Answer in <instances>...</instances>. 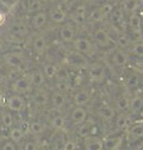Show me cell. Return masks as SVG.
<instances>
[{"label": "cell", "mask_w": 143, "mask_h": 150, "mask_svg": "<svg viewBox=\"0 0 143 150\" xmlns=\"http://www.w3.org/2000/svg\"><path fill=\"white\" fill-rule=\"evenodd\" d=\"M132 53L137 56H143V43H137L132 46Z\"/></svg>", "instance_id": "ee69618b"}, {"label": "cell", "mask_w": 143, "mask_h": 150, "mask_svg": "<svg viewBox=\"0 0 143 150\" xmlns=\"http://www.w3.org/2000/svg\"><path fill=\"white\" fill-rule=\"evenodd\" d=\"M48 13L41 10V11H38L35 14H33L31 18H30V26L35 30H39L41 28H44L45 24L48 23Z\"/></svg>", "instance_id": "ac0fdd59"}, {"label": "cell", "mask_w": 143, "mask_h": 150, "mask_svg": "<svg viewBox=\"0 0 143 150\" xmlns=\"http://www.w3.org/2000/svg\"><path fill=\"white\" fill-rule=\"evenodd\" d=\"M87 71L89 78L92 79L93 81L95 83H101L103 81L107 76V69L104 67V64L99 63V62H92L89 63L88 68H87Z\"/></svg>", "instance_id": "277c9868"}, {"label": "cell", "mask_w": 143, "mask_h": 150, "mask_svg": "<svg viewBox=\"0 0 143 150\" xmlns=\"http://www.w3.org/2000/svg\"><path fill=\"white\" fill-rule=\"evenodd\" d=\"M99 9H101V11H102L103 18H108V16L112 14L114 6L112 5V3H109V1H104V3L102 4V5L99 6Z\"/></svg>", "instance_id": "60d3db41"}, {"label": "cell", "mask_w": 143, "mask_h": 150, "mask_svg": "<svg viewBox=\"0 0 143 150\" xmlns=\"http://www.w3.org/2000/svg\"><path fill=\"white\" fill-rule=\"evenodd\" d=\"M29 123H30V121H28V120H21L20 123H19V125H18L19 128L21 129V131L24 134L29 133Z\"/></svg>", "instance_id": "c3c4849f"}, {"label": "cell", "mask_w": 143, "mask_h": 150, "mask_svg": "<svg viewBox=\"0 0 143 150\" xmlns=\"http://www.w3.org/2000/svg\"><path fill=\"white\" fill-rule=\"evenodd\" d=\"M65 124H66V121H65V118L63 115H54L53 118L50 119L49 121V125L53 128L54 130H63L65 128Z\"/></svg>", "instance_id": "d6a6232c"}, {"label": "cell", "mask_w": 143, "mask_h": 150, "mask_svg": "<svg viewBox=\"0 0 143 150\" xmlns=\"http://www.w3.org/2000/svg\"><path fill=\"white\" fill-rule=\"evenodd\" d=\"M55 90H58L60 93H68L72 89V80L69 79H63V80H55Z\"/></svg>", "instance_id": "8d00e7d4"}, {"label": "cell", "mask_w": 143, "mask_h": 150, "mask_svg": "<svg viewBox=\"0 0 143 150\" xmlns=\"http://www.w3.org/2000/svg\"><path fill=\"white\" fill-rule=\"evenodd\" d=\"M0 35H1V28H0Z\"/></svg>", "instance_id": "91938a15"}, {"label": "cell", "mask_w": 143, "mask_h": 150, "mask_svg": "<svg viewBox=\"0 0 143 150\" xmlns=\"http://www.w3.org/2000/svg\"><path fill=\"white\" fill-rule=\"evenodd\" d=\"M41 3H48V1H50V0H40Z\"/></svg>", "instance_id": "6f0895ef"}, {"label": "cell", "mask_w": 143, "mask_h": 150, "mask_svg": "<svg viewBox=\"0 0 143 150\" xmlns=\"http://www.w3.org/2000/svg\"><path fill=\"white\" fill-rule=\"evenodd\" d=\"M39 150H48L46 148H39Z\"/></svg>", "instance_id": "680465c9"}, {"label": "cell", "mask_w": 143, "mask_h": 150, "mask_svg": "<svg viewBox=\"0 0 143 150\" xmlns=\"http://www.w3.org/2000/svg\"><path fill=\"white\" fill-rule=\"evenodd\" d=\"M116 109L119 112H127L129 110V99L126 95H121L117 98L116 101Z\"/></svg>", "instance_id": "836d02e7"}, {"label": "cell", "mask_w": 143, "mask_h": 150, "mask_svg": "<svg viewBox=\"0 0 143 150\" xmlns=\"http://www.w3.org/2000/svg\"><path fill=\"white\" fill-rule=\"evenodd\" d=\"M64 142H65V140H60L58 135H55V137H53V138L49 140L48 145H50V149L51 150H61Z\"/></svg>", "instance_id": "ab89813d"}, {"label": "cell", "mask_w": 143, "mask_h": 150, "mask_svg": "<svg viewBox=\"0 0 143 150\" xmlns=\"http://www.w3.org/2000/svg\"><path fill=\"white\" fill-rule=\"evenodd\" d=\"M61 150H77V142H74V140H65L63 143V148Z\"/></svg>", "instance_id": "7bdbcfd3"}, {"label": "cell", "mask_w": 143, "mask_h": 150, "mask_svg": "<svg viewBox=\"0 0 143 150\" xmlns=\"http://www.w3.org/2000/svg\"><path fill=\"white\" fill-rule=\"evenodd\" d=\"M142 25H143V19H142Z\"/></svg>", "instance_id": "94428289"}, {"label": "cell", "mask_w": 143, "mask_h": 150, "mask_svg": "<svg viewBox=\"0 0 143 150\" xmlns=\"http://www.w3.org/2000/svg\"><path fill=\"white\" fill-rule=\"evenodd\" d=\"M64 62L68 67L74 68V69H87L89 65V60L87 56L78 53L75 50H72L65 54Z\"/></svg>", "instance_id": "7a4b0ae2"}, {"label": "cell", "mask_w": 143, "mask_h": 150, "mask_svg": "<svg viewBox=\"0 0 143 150\" xmlns=\"http://www.w3.org/2000/svg\"><path fill=\"white\" fill-rule=\"evenodd\" d=\"M20 76H21V73L19 71V70H16V69H10L9 70V73H8V79L10 81L16 80V79L20 78Z\"/></svg>", "instance_id": "f6af8a7d"}, {"label": "cell", "mask_w": 143, "mask_h": 150, "mask_svg": "<svg viewBox=\"0 0 143 150\" xmlns=\"http://www.w3.org/2000/svg\"><path fill=\"white\" fill-rule=\"evenodd\" d=\"M24 137H25V134L21 131V129L19 128V126H11L10 129H9V138H10L11 142H14L15 144L20 143L21 140L24 139Z\"/></svg>", "instance_id": "1f68e13d"}, {"label": "cell", "mask_w": 143, "mask_h": 150, "mask_svg": "<svg viewBox=\"0 0 143 150\" xmlns=\"http://www.w3.org/2000/svg\"><path fill=\"white\" fill-rule=\"evenodd\" d=\"M44 8V3L40 0H24V9L29 14H35L38 11H41Z\"/></svg>", "instance_id": "4316f807"}, {"label": "cell", "mask_w": 143, "mask_h": 150, "mask_svg": "<svg viewBox=\"0 0 143 150\" xmlns=\"http://www.w3.org/2000/svg\"><path fill=\"white\" fill-rule=\"evenodd\" d=\"M143 137V123H138L132 125L128 131V139L131 140H137Z\"/></svg>", "instance_id": "4dcf8cb0"}, {"label": "cell", "mask_w": 143, "mask_h": 150, "mask_svg": "<svg viewBox=\"0 0 143 150\" xmlns=\"http://www.w3.org/2000/svg\"><path fill=\"white\" fill-rule=\"evenodd\" d=\"M1 150H16V144L11 140H6L1 144Z\"/></svg>", "instance_id": "7dc6e473"}, {"label": "cell", "mask_w": 143, "mask_h": 150, "mask_svg": "<svg viewBox=\"0 0 143 150\" xmlns=\"http://www.w3.org/2000/svg\"><path fill=\"white\" fill-rule=\"evenodd\" d=\"M138 83H139V80H138V76L136 74H132L131 76L128 78V80H127V85L129 88H136V86H138Z\"/></svg>", "instance_id": "bcb514c9"}, {"label": "cell", "mask_w": 143, "mask_h": 150, "mask_svg": "<svg viewBox=\"0 0 143 150\" xmlns=\"http://www.w3.org/2000/svg\"><path fill=\"white\" fill-rule=\"evenodd\" d=\"M31 101L36 108H46L50 101V93L44 88L34 89V93L31 94Z\"/></svg>", "instance_id": "52a82bcc"}, {"label": "cell", "mask_w": 143, "mask_h": 150, "mask_svg": "<svg viewBox=\"0 0 143 150\" xmlns=\"http://www.w3.org/2000/svg\"><path fill=\"white\" fill-rule=\"evenodd\" d=\"M59 1H60L61 4H68V3L70 1V0H59Z\"/></svg>", "instance_id": "f5cc1de1"}, {"label": "cell", "mask_w": 143, "mask_h": 150, "mask_svg": "<svg viewBox=\"0 0 143 150\" xmlns=\"http://www.w3.org/2000/svg\"><path fill=\"white\" fill-rule=\"evenodd\" d=\"M109 23L113 28H116L119 31H126L127 30V21H126V15L122 8H116L113 9L112 14L108 16Z\"/></svg>", "instance_id": "5b68a950"}, {"label": "cell", "mask_w": 143, "mask_h": 150, "mask_svg": "<svg viewBox=\"0 0 143 150\" xmlns=\"http://www.w3.org/2000/svg\"><path fill=\"white\" fill-rule=\"evenodd\" d=\"M4 62L10 69H16L20 73L28 70V62L26 56L24 55L21 51H8L4 53Z\"/></svg>", "instance_id": "6da1fadb"}, {"label": "cell", "mask_w": 143, "mask_h": 150, "mask_svg": "<svg viewBox=\"0 0 143 150\" xmlns=\"http://www.w3.org/2000/svg\"><path fill=\"white\" fill-rule=\"evenodd\" d=\"M0 121H1V125L6 129H10L11 126H14V116L11 111L10 110L0 111Z\"/></svg>", "instance_id": "f546056e"}, {"label": "cell", "mask_w": 143, "mask_h": 150, "mask_svg": "<svg viewBox=\"0 0 143 150\" xmlns=\"http://www.w3.org/2000/svg\"><path fill=\"white\" fill-rule=\"evenodd\" d=\"M59 38L63 43H73L75 39V29L72 25H64L59 29Z\"/></svg>", "instance_id": "44dd1931"}, {"label": "cell", "mask_w": 143, "mask_h": 150, "mask_svg": "<svg viewBox=\"0 0 143 150\" xmlns=\"http://www.w3.org/2000/svg\"><path fill=\"white\" fill-rule=\"evenodd\" d=\"M28 25L24 21H14L9 25V34L14 38H24L28 35Z\"/></svg>", "instance_id": "2e32d148"}, {"label": "cell", "mask_w": 143, "mask_h": 150, "mask_svg": "<svg viewBox=\"0 0 143 150\" xmlns=\"http://www.w3.org/2000/svg\"><path fill=\"white\" fill-rule=\"evenodd\" d=\"M3 80H4V76H3V74H1V73H0V83H1Z\"/></svg>", "instance_id": "11a10c76"}, {"label": "cell", "mask_w": 143, "mask_h": 150, "mask_svg": "<svg viewBox=\"0 0 143 150\" xmlns=\"http://www.w3.org/2000/svg\"><path fill=\"white\" fill-rule=\"evenodd\" d=\"M122 9L124 13H136L138 9V1L137 0H122Z\"/></svg>", "instance_id": "74e56055"}, {"label": "cell", "mask_w": 143, "mask_h": 150, "mask_svg": "<svg viewBox=\"0 0 143 150\" xmlns=\"http://www.w3.org/2000/svg\"><path fill=\"white\" fill-rule=\"evenodd\" d=\"M5 104H6V108L11 112H21L26 108L25 99L21 95H19V94H11L10 96H8Z\"/></svg>", "instance_id": "8992f818"}, {"label": "cell", "mask_w": 143, "mask_h": 150, "mask_svg": "<svg viewBox=\"0 0 143 150\" xmlns=\"http://www.w3.org/2000/svg\"><path fill=\"white\" fill-rule=\"evenodd\" d=\"M5 23H6V14L3 10H0V28L5 25Z\"/></svg>", "instance_id": "f907efd6"}, {"label": "cell", "mask_w": 143, "mask_h": 150, "mask_svg": "<svg viewBox=\"0 0 143 150\" xmlns=\"http://www.w3.org/2000/svg\"><path fill=\"white\" fill-rule=\"evenodd\" d=\"M31 48L34 50V53L36 54H43L48 48V40H46V36L44 35H39L36 36L31 43Z\"/></svg>", "instance_id": "cb8c5ba5"}, {"label": "cell", "mask_w": 143, "mask_h": 150, "mask_svg": "<svg viewBox=\"0 0 143 150\" xmlns=\"http://www.w3.org/2000/svg\"><path fill=\"white\" fill-rule=\"evenodd\" d=\"M90 100V94L87 90H79L74 94L73 96V103L75 106H84L87 105Z\"/></svg>", "instance_id": "484cf974"}, {"label": "cell", "mask_w": 143, "mask_h": 150, "mask_svg": "<svg viewBox=\"0 0 143 150\" xmlns=\"http://www.w3.org/2000/svg\"><path fill=\"white\" fill-rule=\"evenodd\" d=\"M39 144L38 142H34V140H28V142L24 143L23 150H39Z\"/></svg>", "instance_id": "b9f144b4"}, {"label": "cell", "mask_w": 143, "mask_h": 150, "mask_svg": "<svg viewBox=\"0 0 143 150\" xmlns=\"http://www.w3.org/2000/svg\"><path fill=\"white\" fill-rule=\"evenodd\" d=\"M109 62L114 68H123L128 64V54L123 49H116L109 55Z\"/></svg>", "instance_id": "30bf717a"}, {"label": "cell", "mask_w": 143, "mask_h": 150, "mask_svg": "<svg viewBox=\"0 0 143 150\" xmlns=\"http://www.w3.org/2000/svg\"><path fill=\"white\" fill-rule=\"evenodd\" d=\"M84 148L85 150H104V143L101 138L97 135H90V137L84 139Z\"/></svg>", "instance_id": "ffe728a7"}, {"label": "cell", "mask_w": 143, "mask_h": 150, "mask_svg": "<svg viewBox=\"0 0 143 150\" xmlns=\"http://www.w3.org/2000/svg\"><path fill=\"white\" fill-rule=\"evenodd\" d=\"M87 19H89V20L93 21V23H99V21H102L104 18H103V15H102V11H101V9H99V6H98V8H93L92 10L88 13Z\"/></svg>", "instance_id": "f35d334b"}, {"label": "cell", "mask_w": 143, "mask_h": 150, "mask_svg": "<svg viewBox=\"0 0 143 150\" xmlns=\"http://www.w3.org/2000/svg\"><path fill=\"white\" fill-rule=\"evenodd\" d=\"M0 124H1V121H0Z\"/></svg>", "instance_id": "6125c7cd"}, {"label": "cell", "mask_w": 143, "mask_h": 150, "mask_svg": "<svg viewBox=\"0 0 143 150\" xmlns=\"http://www.w3.org/2000/svg\"><path fill=\"white\" fill-rule=\"evenodd\" d=\"M94 130L97 131V128H94L92 124H89V123H87V121H84V123H82L80 125L77 126V135H78L79 138L85 139V138L90 137V135H94L93 134Z\"/></svg>", "instance_id": "d4e9b609"}, {"label": "cell", "mask_w": 143, "mask_h": 150, "mask_svg": "<svg viewBox=\"0 0 143 150\" xmlns=\"http://www.w3.org/2000/svg\"><path fill=\"white\" fill-rule=\"evenodd\" d=\"M49 105L51 106V109H54V110H61L66 105V95H65V93H60L58 90H54L53 93H50Z\"/></svg>", "instance_id": "7c38bea8"}, {"label": "cell", "mask_w": 143, "mask_h": 150, "mask_svg": "<svg viewBox=\"0 0 143 150\" xmlns=\"http://www.w3.org/2000/svg\"><path fill=\"white\" fill-rule=\"evenodd\" d=\"M143 109V98L139 95H136L132 100H129V110L133 114H137Z\"/></svg>", "instance_id": "e575fe53"}, {"label": "cell", "mask_w": 143, "mask_h": 150, "mask_svg": "<svg viewBox=\"0 0 143 150\" xmlns=\"http://www.w3.org/2000/svg\"><path fill=\"white\" fill-rule=\"evenodd\" d=\"M11 90L14 91V94H19V95H23V94H26L30 91L31 85H30V81H29V78L28 76H24L21 75L20 78H18L16 80L11 81Z\"/></svg>", "instance_id": "9c48e42d"}, {"label": "cell", "mask_w": 143, "mask_h": 150, "mask_svg": "<svg viewBox=\"0 0 143 150\" xmlns=\"http://www.w3.org/2000/svg\"><path fill=\"white\" fill-rule=\"evenodd\" d=\"M29 81H30V85L31 88L34 89H40V88H44V84H45V75L43 74L41 69H35V70H31L29 73Z\"/></svg>", "instance_id": "5bb4252c"}, {"label": "cell", "mask_w": 143, "mask_h": 150, "mask_svg": "<svg viewBox=\"0 0 143 150\" xmlns=\"http://www.w3.org/2000/svg\"><path fill=\"white\" fill-rule=\"evenodd\" d=\"M127 24L129 25V28L132 29V34H137L139 35L141 34V25H142V19L141 16L138 15L137 13H133L129 15V18H128V21Z\"/></svg>", "instance_id": "603a6c76"}, {"label": "cell", "mask_w": 143, "mask_h": 150, "mask_svg": "<svg viewBox=\"0 0 143 150\" xmlns=\"http://www.w3.org/2000/svg\"><path fill=\"white\" fill-rule=\"evenodd\" d=\"M48 18L55 24H63L68 19V13L61 6H54L48 11Z\"/></svg>", "instance_id": "4fadbf2b"}, {"label": "cell", "mask_w": 143, "mask_h": 150, "mask_svg": "<svg viewBox=\"0 0 143 150\" xmlns=\"http://www.w3.org/2000/svg\"><path fill=\"white\" fill-rule=\"evenodd\" d=\"M116 129L118 130H124L127 128H129V125H131V116L129 115H127V114H119L117 115L116 118Z\"/></svg>", "instance_id": "f1b7e54d"}, {"label": "cell", "mask_w": 143, "mask_h": 150, "mask_svg": "<svg viewBox=\"0 0 143 150\" xmlns=\"http://www.w3.org/2000/svg\"><path fill=\"white\" fill-rule=\"evenodd\" d=\"M0 53H4V46L1 43H0Z\"/></svg>", "instance_id": "db71d44e"}, {"label": "cell", "mask_w": 143, "mask_h": 150, "mask_svg": "<svg viewBox=\"0 0 143 150\" xmlns=\"http://www.w3.org/2000/svg\"><path fill=\"white\" fill-rule=\"evenodd\" d=\"M93 41L94 44H97V46L99 48H111L113 44H116V41L112 38L111 33L108 30L103 29V28H98V29H95L94 33H93Z\"/></svg>", "instance_id": "3957f363"}, {"label": "cell", "mask_w": 143, "mask_h": 150, "mask_svg": "<svg viewBox=\"0 0 143 150\" xmlns=\"http://www.w3.org/2000/svg\"><path fill=\"white\" fill-rule=\"evenodd\" d=\"M107 1H109V0H107Z\"/></svg>", "instance_id": "be15d7a7"}, {"label": "cell", "mask_w": 143, "mask_h": 150, "mask_svg": "<svg viewBox=\"0 0 143 150\" xmlns=\"http://www.w3.org/2000/svg\"><path fill=\"white\" fill-rule=\"evenodd\" d=\"M88 111L84 109V106H74L69 112V120L74 126L80 125L84 121H87Z\"/></svg>", "instance_id": "8fae6325"}, {"label": "cell", "mask_w": 143, "mask_h": 150, "mask_svg": "<svg viewBox=\"0 0 143 150\" xmlns=\"http://www.w3.org/2000/svg\"><path fill=\"white\" fill-rule=\"evenodd\" d=\"M114 41H116V44H117L118 46H121V49L127 48V46L129 45V43H131V40H129V35H128L126 31H121V33H118L117 36H116V39H114Z\"/></svg>", "instance_id": "d590c367"}, {"label": "cell", "mask_w": 143, "mask_h": 150, "mask_svg": "<svg viewBox=\"0 0 143 150\" xmlns=\"http://www.w3.org/2000/svg\"><path fill=\"white\" fill-rule=\"evenodd\" d=\"M124 142V137L123 135H111L103 140L104 149L106 150H119Z\"/></svg>", "instance_id": "d6986e66"}, {"label": "cell", "mask_w": 143, "mask_h": 150, "mask_svg": "<svg viewBox=\"0 0 143 150\" xmlns=\"http://www.w3.org/2000/svg\"><path fill=\"white\" fill-rule=\"evenodd\" d=\"M87 15L88 13H87V9H85V5H78L70 13V20L75 25H83L85 20H87Z\"/></svg>", "instance_id": "e0dca14e"}, {"label": "cell", "mask_w": 143, "mask_h": 150, "mask_svg": "<svg viewBox=\"0 0 143 150\" xmlns=\"http://www.w3.org/2000/svg\"><path fill=\"white\" fill-rule=\"evenodd\" d=\"M97 114L104 121H112L116 118V109L109 105L108 103H102L97 109Z\"/></svg>", "instance_id": "9a60e30c"}, {"label": "cell", "mask_w": 143, "mask_h": 150, "mask_svg": "<svg viewBox=\"0 0 143 150\" xmlns=\"http://www.w3.org/2000/svg\"><path fill=\"white\" fill-rule=\"evenodd\" d=\"M4 100L6 101V99H5V93H4L3 88L0 86V105H3V104H4Z\"/></svg>", "instance_id": "816d5d0a"}, {"label": "cell", "mask_w": 143, "mask_h": 150, "mask_svg": "<svg viewBox=\"0 0 143 150\" xmlns=\"http://www.w3.org/2000/svg\"><path fill=\"white\" fill-rule=\"evenodd\" d=\"M15 0H0V4H1V6L6 8V9H10L13 6V4Z\"/></svg>", "instance_id": "681fc988"}, {"label": "cell", "mask_w": 143, "mask_h": 150, "mask_svg": "<svg viewBox=\"0 0 143 150\" xmlns=\"http://www.w3.org/2000/svg\"><path fill=\"white\" fill-rule=\"evenodd\" d=\"M139 115H141V116H142V118H143V109H142V110L139 111Z\"/></svg>", "instance_id": "9f6ffc18"}, {"label": "cell", "mask_w": 143, "mask_h": 150, "mask_svg": "<svg viewBox=\"0 0 143 150\" xmlns=\"http://www.w3.org/2000/svg\"><path fill=\"white\" fill-rule=\"evenodd\" d=\"M43 74L45 75L46 80H53V79L56 78V74L59 71V68L55 63H44L41 68Z\"/></svg>", "instance_id": "7402d4cb"}, {"label": "cell", "mask_w": 143, "mask_h": 150, "mask_svg": "<svg viewBox=\"0 0 143 150\" xmlns=\"http://www.w3.org/2000/svg\"><path fill=\"white\" fill-rule=\"evenodd\" d=\"M46 130V124L41 120H33L29 123V133L33 135H40Z\"/></svg>", "instance_id": "83f0119b"}, {"label": "cell", "mask_w": 143, "mask_h": 150, "mask_svg": "<svg viewBox=\"0 0 143 150\" xmlns=\"http://www.w3.org/2000/svg\"><path fill=\"white\" fill-rule=\"evenodd\" d=\"M93 49H94L93 43L88 39V38H85V36L75 38L74 41H73V50L78 51V53L83 54V55L90 54L93 51Z\"/></svg>", "instance_id": "ba28073f"}]
</instances>
